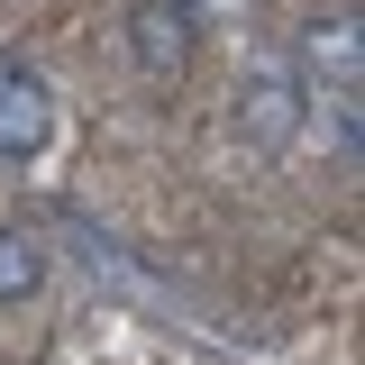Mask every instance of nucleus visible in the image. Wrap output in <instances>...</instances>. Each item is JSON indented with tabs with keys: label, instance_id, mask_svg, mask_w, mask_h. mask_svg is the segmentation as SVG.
I'll return each instance as SVG.
<instances>
[{
	"label": "nucleus",
	"instance_id": "20e7f679",
	"mask_svg": "<svg viewBox=\"0 0 365 365\" xmlns=\"http://www.w3.org/2000/svg\"><path fill=\"white\" fill-rule=\"evenodd\" d=\"M302 55H311V73L356 83V19H319V28H302Z\"/></svg>",
	"mask_w": 365,
	"mask_h": 365
},
{
	"label": "nucleus",
	"instance_id": "39448f33",
	"mask_svg": "<svg viewBox=\"0 0 365 365\" xmlns=\"http://www.w3.org/2000/svg\"><path fill=\"white\" fill-rule=\"evenodd\" d=\"M247 128L265 137V146H274V137H292V83H274V73H265V83H247Z\"/></svg>",
	"mask_w": 365,
	"mask_h": 365
},
{
	"label": "nucleus",
	"instance_id": "f03ea898",
	"mask_svg": "<svg viewBox=\"0 0 365 365\" xmlns=\"http://www.w3.org/2000/svg\"><path fill=\"white\" fill-rule=\"evenodd\" d=\"M55 137V91H46L37 64L0 55V155H46Z\"/></svg>",
	"mask_w": 365,
	"mask_h": 365
},
{
	"label": "nucleus",
	"instance_id": "7ed1b4c3",
	"mask_svg": "<svg viewBox=\"0 0 365 365\" xmlns=\"http://www.w3.org/2000/svg\"><path fill=\"white\" fill-rule=\"evenodd\" d=\"M37 292H46V237L0 228V302H37Z\"/></svg>",
	"mask_w": 365,
	"mask_h": 365
},
{
	"label": "nucleus",
	"instance_id": "f257e3e1",
	"mask_svg": "<svg viewBox=\"0 0 365 365\" xmlns=\"http://www.w3.org/2000/svg\"><path fill=\"white\" fill-rule=\"evenodd\" d=\"M192 46H201V19L182 0H137L128 9V55H137L146 83H174L182 64H192Z\"/></svg>",
	"mask_w": 365,
	"mask_h": 365
}]
</instances>
